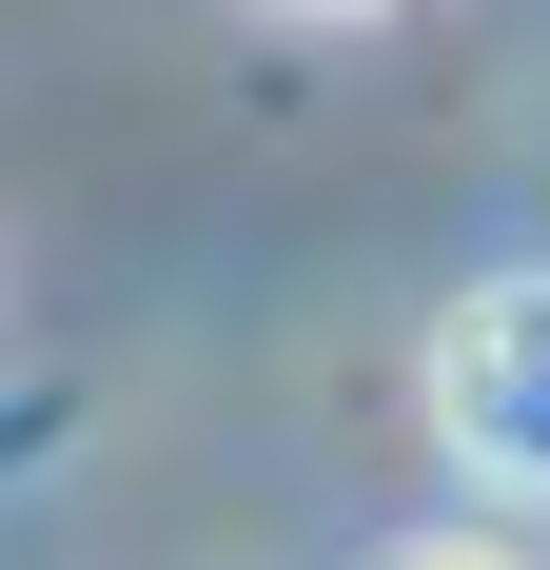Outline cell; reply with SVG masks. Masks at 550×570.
Returning a JSON list of instances; mask_svg holds the SVG:
<instances>
[{
    "instance_id": "6da1fadb",
    "label": "cell",
    "mask_w": 550,
    "mask_h": 570,
    "mask_svg": "<svg viewBox=\"0 0 550 570\" xmlns=\"http://www.w3.org/2000/svg\"><path fill=\"white\" fill-rule=\"evenodd\" d=\"M433 413H452V453L492 472V492H550V276L452 295V335H433Z\"/></svg>"
},
{
    "instance_id": "7a4b0ae2",
    "label": "cell",
    "mask_w": 550,
    "mask_h": 570,
    "mask_svg": "<svg viewBox=\"0 0 550 570\" xmlns=\"http://www.w3.org/2000/svg\"><path fill=\"white\" fill-rule=\"evenodd\" d=\"M393 570H531V551H492V531H413Z\"/></svg>"
}]
</instances>
